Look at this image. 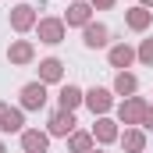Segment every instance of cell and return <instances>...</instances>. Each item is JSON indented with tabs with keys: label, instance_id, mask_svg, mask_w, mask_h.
<instances>
[{
	"label": "cell",
	"instance_id": "9c48e42d",
	"mask_svg": "<svg viewBox=\"0 0 153 153\" xmlns=\"http://www.w3.org/2000/svg\"><path fill=\"white\" fill-rule=\"evenodd\" d=\"M89 103H93V107H107V93H100V89L89 93Z\"/></svg>",
	"mask_w": 153,
	"mask_h": 153
},
{
	"label": "cell",
	"instance_id": "7a4b0ae2",
	"mask_svg": "<svg viewBox=\"0 0 153 153\" xmlns=\"http://www.w3.org/2000/svg\"><path fill=\"white\" fill-rule=\"evenodd\" d=\"M103 39H107V29H103V25H93V29L85 32V43H89V46H103Z\"/></svg>",
	"mask_w": 153,
	"mask_h": 153
},
{
	"label": "cell",
	"instance_id": "30bf717a",
	"mask_svg": "<svg viewBox=\"0 0 153 153\" xmlns=\"http://www.w3.org/2000/svg\"><path fill=\"white\" fill-rule=\"evenodd\" d=\"M117 89H121V93H128V89H135V82H132L128 75H121V78H117Z\"/></svg>",
	"mask_w": 153,
	"mask_h": 153
},
{
	"label": "cell",
	"instance_id": "7c38bea8",
	"mask_svg": "<svg viewBox=\"0 0 153 153\" xmlns=\"http://www.w3.org/2000/svg\"><path fill=\"white\" fill-rule=\"evenodd\" d=\"M14 22H18V25H29V7H22V11H18V18H14Z\"/></svg>",
	"mask_w": 153,
	"mask_h": 153
},
{
	"label": "cell",
	"instance_id": "52a82bcc",
	"mask_svg": "<svg viewBox=\"0 0 153 153\" xmlns=\"http://www.w3.org/2000/svg\"><path fill=\"white\" fill-rule=\"evenodd\" d=\"M43 75H46V78H57V75H61V64H57V61H46V64H43Z\"/></svg>",
	"mask_w": 153,
	"mask_h": 153
},
{
	"label": "cell",
	"instance_id": "3957f363",
	"mask_svg": "<svg viewBox=\"0 0 153 153\" xmlns=\"http://www.w3.org/2000/svg\"><path fill=\"white\" fill-rule=\"evenodd\" d=\"M4 128H7V132L22 128V114H18V111H4Z\"/></svg>",
	"mask_w": 153,
	"mask_h": 153
},
{
	"label": "cell",
	"instance_id": "277c9868",
	"mask_svg": "<svg viewBox=\"0 0 153 153\" xmlns=\"http://www.w3.org/2000/svg\"><path fill=\"white\" fill-rule=\"evenodd\" d=\"M61 103H64V111H68V107H75V103H78V89H71V85H68V89L61 93Z\"/></svg>",
	"mask_w": 153,
	"mask_h": 153
},
{
	"label": "cell",
	"instance_id": "6da1fadb",
	"mask_svg": "<svg viewBox=\"0 0 153 153\" xmlns=\"http://www.w3.org/2000/svg\"><path fill=\"white\" fill-rule=\"evenodd\" d=\"M43 100H46L43 85H29V89H25V103H29V107H43Z\"/></svg>",
	"mask_w": 153,
	"mask_h": 153
},
{
	"label": "cell",
	"instance_id": "ba28073f",
	"mask_svg": "<svg viewBox=\"0 0 153 153\" xmlns=\"http://www.w3.org/2000/svg\"><path fill=\"white\" fill-rule=\"evenodd\" d=\"M111 57H114V64H128V61H132V53H128L125 46H117V50L111 53Z\"/></svg>",
	"mask_w": 153,
	"mask_h": 153
},
{
	"label": "cell",
	"instance_id": "5bb4252c",
	"mask_svg": "<svg viewBox=\"0 0 153 153\" xmlns=\"http://www.w3.org/2000/svg\"><path fill=\"white\" fill-rule=\"evenodd\" d=\"M0 153H4V150H0Z\"/></svg>",
	"mask_w": 153,
	"mask_h": 153
},
{
	"label": "cell",
	"instance_id": "8fae6325",
	"mask_svg": "<svg viewBox=\"0 0 153 153\" xmlns=\"http://www.w3.org/2000/svg\"><path fill=\"white\" fill-rule=\"evenodd\" d=\"M132 25H135V29H143V25H146V14H143V11H135V14H132Z\"/></svg>",
	"mask_w": 153,
	"mask_h": 153
},
{
	"label": "cell",
	"instance_id": "4fadbf2b",
	"mask_svg": "<svg viewBox=\"0 0 153 153\" xmlns=\"http://www.w3.org/2000/svg\"><path fill=\"white\" fill-rule=\"evenodd\" d=\"M143 57H146V61H153V43H146V46H143Z\"/></svg>",
	"mask_w": 153,
	"mask_h": 153
},
{
	"label": "cell",
	"instance_id": "8992f818",
	"mask_svg": "<svg viewBox=\"0 0 153 153\" xmlns=\"http://www.w3.org/2000/svg\"><path fill=\"white\" fill-rule=\"evenodd\" d=\"M43 143H46V139L36 135V132H29V135H25V146H29V150H43Z\"/></svg>",
	"mask_w": 153,
	"mask_h": 153
},
{
	"label": "cell",
	"instance_id": "5b68a950",
	"mask_svg": "<svg viewBox=\"0 0 153 153\" xmlns=\"http://www.w3.org/2000/svg\"><path fill=\"white\" fill-rule=\"evenodd\" d=\"M71 125H75V121H71V114H57V117H53V132H68Z\"/></svg>",
	"mask_w": 153,
	"mask_h": 153
}]
</instances>
